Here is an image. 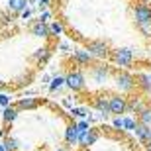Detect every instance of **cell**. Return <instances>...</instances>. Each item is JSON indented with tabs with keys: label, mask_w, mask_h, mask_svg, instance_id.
Wrapping results in <instances>:
<instances>
[{
	"label": "cell",
	"mask_w": 151,
	"mask_h": 151,
	"mask_svg": "<svg viewBox=\"0 0 151 151\" xmlns=\"http://www.w3.org/2000/svg\"><path fill=\"white\" fill-rule=\"evenodd\" d=\"M61 86H65V77H53L51 78V84H49L51 90H59Z\"/></svg>",
	"instance_id": "obj_22"
},
{
	"label": "cell",
	"mask_w": 151,
	"mask_h": 151,
	"mask_svg": "<svg viewBox=\"0 0 151 151\" xmlns=\"http://www.w3.org/2000/svg\"><path fill=\"white\" fill-rule=\"evenodd\" d=\"M2 88H4V83H2V81H0V90H2Z\"/></svg>",
	"instance_id": "obj_34"
},
{
	"label": "cell",
	"mask_w": 151,
	"mask_h": 151,
	"mask_svg": "<svg viewBox=\"0 0 151 151\" xmlns=\"http://www.w3.org/2000/svg\"><path fill=\"white\" fill-rule=\"evenodd\" d=\"M73 59L78 63V65H90V63H92V55H90L88 51H84V49H78V51H75Z\"/></svg>",
	"instance_id": "obj_14"
},
{
	"label": "cell",
	"mask_w": 151,
	"mask_h": 151,
	"mask_svg": "<svg viewBox=\"0 0 151 151\" xmlns=\"http://www.w3.org/2000/svg\"><path fill=\"white\" fill-rule=\"evenodd\" d=\"M39 106V98H34V96H26V98H20L16 104L18 110H34V108Z\"/></svg>",
	"instance_id": "obj_11"
},
{
	"label": "cell",
	"mask_w": 151,
	"mask_h": 151,
	"mask_svg": "<svg viewBox=\"0 0 151 151\" xmlns=\"http://www.w3.org/2000/svg\"><path fill=\"white\" fill-rule=\"evenodd\" d=\"M28 4H29L28 0H8V6L12 12H24Z\"/></svg>",
	"instance_id": "obj_19"
},
{
	"label": "cell",
	"mask_w": 151,
	"mask_h": 151,
	"mask_svg": "<svg viewBox=\"0 0 151 151\" xmlns=\"http://www.w3.org/2000/svg\"><path fill=\"white\" fill-rule=\"evenodd\" d=\"M112 126H114L116 129H124V118H122V116H120V118H114Z\"/></svg>",
	"instance_id": "obj_28"
},
{
	"label": "cell",
	"mask_w": 151,
	"mask_h": 151,
	"mask_svg": "<svg viewBox=\"0 0 151 151\" xmlns=\"http://www.w3.org/2000/svg\"><path fill=\"white\" fill-rule=\"evenodd\" d=\"M86 51H88L92 57H106L110 49H108V43H104V41H90Z\"/></svg>",
	"instance_id": "obj_8"
},
{
	"label": "cell",
	"mask_w": 151,
	"mask_h": 151,
	"mask_svg": "<svg viewBox=\"0 0 151 151\" xmlns=\"http://www.w3.org/2000/svg\"><path fill=\"white\" fill-rule=\"evenodd\" d=\"M139 124H145L151 128V106H145L139 112Z\"/></svg>",
	"instance_id": "obj_20"
},
{
	"label": "cell",
	"mask_w": 151,
	"mask_h": 151,
	"mask_svg": "<svg viewBox=\"0 0 151 151\" xmlns=\"http://www.w3.org/2000/svg\"><path fill=\"white\" fill-rule=\"evenodd\" d=\"M2 145H4L6 151H18V149H20V141H18L16 137H12V135H6Z\"/></svg>",
	"instance_id": "obj_18"
},
{
	"label": "cell",
	"mask_w": 151,
	"mask_h": 151,
	"mask_svg": "<svg viewBox=\"0 0 151 151\" xmlns=\"http://www.w3.org/2000/svg\"><path fill=\"white\" fill-rule=\"evenodd\" d=\"M32 34H34L35 37H47V35H49V26L37 20V22L32 24Z\"/></svg>",
	"instance_id": "obj_13"
},
{
	"label": "cell",
	"mask_w": 151,
	"mask_h": 151,
	"mask_svg": "<svg viewBox=\"0 0 151 151\" xmlns=\"http://www.w3.org/2000/svg\"><path fill=\"white\" fill-rule=\"evenodd\" d=\"M143 108H145V104H143V100H141V98H137V96H135V98H132V100H128V110H129V112H134V114H137V116H139V112L143 110Z\"/></svg>",
	"instance_id": "obj_17"
},
{
	"label": "cell",
	"mask_w": 151,
	"mask_h": 151,
	"mask_svg": "<svg viewBox=\"0 0 151 151\" xmlns=\"http://www.w3.org/2000/svg\"><path fill=\"white\" fill-rule=\"evenodd\" d=\"M77 129H78V135H81V134H84V132L90 129V124L86 120H81V122H77Z\"/></svg>",
	"instance_id": "obj_24"
},
{
	"label": "cell",
	"mask_w": 151,
	"mask_h": 151,
	"mask_svg": "<svg viewBox=\"0 0 151 151\" xmlns=\"http://www.w3.org/2000/svg\"><path fill=\"white\" fill-rule=\"evenodd\" d=\"M71 114L77 118H84V116H88V110L86 108H71Z\"/></svg>",
	"instance_id": "obj_26"
},
{
	"label": "cell",
	"mask_w": 151,
	"mask_h": 151,
	"mask_svg": "<svg viewBox=\"0 0 151 151\" xmlns=\"http://www.w3.org/2000/svg\"><path fill=\"white\" fill-rule=\"evenodd\" d=\"M134 18H135V24H137V26L151 22V8L147 4L135 6V8H134Z\"/></svg>",
	"instance_id": "obj_7"
},
{
	"label": "cell",
	"mask_w": 151,
	"mask_h": 151,
	"mask_svg": "<svg viewBox=\"0 0 151 151\" xmlns=\"http://www.w3.org/2000/svg\"><path fill=\"white\" fill-rule=\"evenodd\" d=\"M108 108L110 114H116V118H120V114L128 112V98H124L122 94H114L108 98Z\"/></svg>",
	"instance_id": "obj_1"
},
{
	"label": "cell",
	"mask_w": 151,
	"mask_h": 151,
	"mask_svg": "<svg viewBox=\"0 0 151 151\" xmlns=\"http://www.w3.org/2000/svg\"><path fill=\"white\" fill-rule=\"evenodd\" d=\"M98 137H100V134H98L96 129L90 128L88 132H84V134L78 135V143H77V145H78V147H83V149H88L90 145H94L96 141H98Z\"/></svg>",
	"instance_id": "obj_6"
},
{
	"label": "cell",
	"mask_w": 151,
	"mask_h": 151,
	"mask_svg": "<svg viewBox=\"0 0 151 151\" xmlns=\"http://www.w3.org/2000/svg\"><path fill=\"white\" fill-rule=\"evenodd\" d=\"M0 106H10V98H8V96L4 94V92H0Z\"/></svg>",
	"instance_id": "obj_29"
},
{
	"label": "cell",
	"mask_w": 151,
	"mask_h": 151,
	"mask_svg": "<svg viewBox=\"0 0 151 151\" xmlns=\"http://www.w3.org/2000/svg\"><path fill=\"white\" fill-rule=\"evenodd\" d=\"M2 114H4V116H2V118H4V122L6 124H12V122H16V118H18V114H20V110H18L16 106H12V104H10V106L4 108V112H2Z\"/></svg>",
	"instance_id": "obj_16"
},
{
	"label": "cell",
	"mask_w": 151,
	"mask_h": 151,
	"mask_svg": "<svg viewBox=\"0 0 151 151\" xmlns=\"http://www.w3.org/2000/svg\"><path fill=\"white\" fill-rule=\"evenodd\" d=\"M139 28V32L143 35H147V37H151V22H147V24H141V26H137Z\"/></svg>",
	"instance_id": "obj_27"
},
{
	"label": "cell",
	"mask_w": 151,
	"mask_h": 151,
	"mask_svg": "<svg viewBox=\"0 0 151 151\" xmlns=\"http://www.w3.org/2000/svg\"><path fill=\"white\" fill-rule=\"evenodd\" d=\"M61 32H63V26H61L59 22H53V24L49 26V35H51V34H53V35H59Z\"/></svg>",
	"instance_id": "obj_25"
},
{
	"label": "cell",
	"mask_w": 151,
	"mask_h": 151,
	"mask_svg": "<svg viewBox=\"0 0 151 151\" xmlns=\"http://www.w3.org/2000/svg\"><path fill=\"white\" fill-rule=\"evenodd\" d=\"M137 122H135L134 118H124V129H128V132H134Z\"/></svg>",
	"instance_id": "obj_23"
},
{
	"label": "cell",
	"mask_w": 151,
	"mask_h": 151,
	"mask_svg": "<svg viewBox=\"0 0 151 151\" xmlns=\"http://www.w3.org/2000/svg\"><path fill=\"white\" fill-rule=\"evenodd\" d=\"M29 14H32V12H29V10H24V12H22V18H24V20H26V18H29Z\"/></svg>",
	"instance_id": "obj_32"
},
{
	"label": "cell",
	"mask_w": 151,
	"mask_h": 151,
	"mask_svg": "<svg viewBox=\"0 0 151 151\" xmlns=\"http://www.w3.org/2000/svg\"><path fill=\"white\" fill-rule=\"evenodd\" d=\"M65 84L71 90H83L84 88V75L81 71H73L65 77Z\"/></svg>",
	"instance_id": "obj_5"
},
{
	"label": "cell",
	"mask_w": 151,
	"mask_h": 151,
	"mask_svg": "<svg viewBox=\"0 0 151 151\" xmlns=\"http://www.w3.org/2000/svg\"><path fill=\"white\" fill-rule=\"evenodd\" d=\"M108 77H110L108 67H104V65H94V67H92V78H94V83H98V84L106 83Z\"/></svg>",
	"instance_id": "obj_10"
},
{
	"label": "cell",
	"mask_w": 151,
	"mask_h": 151,
	"mask_svg": "<svg viewBox=\"0 0 151 151\" xmlns=\"http://www.w3.org/2000/svg\"><path fill=\"white\" fill-rule=\"evenodd\" d=\"M65 141L69 145H77L78 143V129H77V124H69L67 129H65Z\"/></svg>",
	"instance_id": "obj_12"
},
{
	"label": "cell",
	"mask_w": 151,
	"mask_h": 151,
	"mask_svg": "<svg viewBox=\"0 0 151 151\" xmlns=\"http://www.w3.org/2000/svg\"><path fill=\"white\" fill-rule=\"evenodd\" d=\"M135 86L141 88L145 94H151V75L149 73H137L135 75Z\"/></svg>",
	"instance_id": "obj_9"
},
{
	"label": "cell",
	"mask_w": 151,
	"mask_h": 151,
	"mask_svg": "<svg viewBox=\"0 0 151 151\" xmlns=\"http://www.w3.org/2000/svg\"><path fill=\"white\" fill-rule=\"evenodd\" d=\"M55 151H69V149H65V147H59V149H55Z\"/></svg>",
	"instance_id": "obj_33"
},
{
	"label": "cell",
	"mask_w": 151,
	"mask_h": 151,
	"mask_svg": "<svg viewBox=\"0 0 151 151\" xmlns=\"http://www.w3.org/2000/svg\"><path fill=\"white\" fill-rule=\"evenodd\" d=\"M47 57H49V49H47V47H39L34 53V59H37V61H45Z\"/></svg>",
	"instance_id": "obj_21"
},
{
	"label": "cell",
	"mask_w": 151,
	"mask_h": 151,
	"mask_svg": "<svg viewBox=\"0 0 151 151\" xmlns=\"http://www.w3.org/2000/svg\"><path fill=\"white\" fill-rule=\"evenodd\" d=\"M116 86H118V90H122V92H129V90H134V86H135L134 75H129V73H118L116 75Z\"/></svg>",
	"instance_id": "obj_4"
},
{
	"label": "cell",
	"mask_w": 151,
	"mask_h": 151,
	"mask_svg": "<svg viewBox=\"0 0 151 151\" xmlns=\"http://www.w3.org/2000/svg\"><path fill=\"white\" fill-rule=\"evenodd\" d=\"M34 4H39V6H47V0H32Z\"/></svg>",
	"instance_id": "obj_31"
},
{
	"label": "cell",
	"mask_w": 151,
	"mask_h": 151,
	"mask_svg": "<svg viewBox=\"0 0 151 151\" xmlns=\"http://www.w3.org/2000/svg\"><path fill=\"white\" fill-rule=\"evenodd\" d=\"M145 151H151V147H147V149H145Z\"/></svg>",
	"instance_id": "obj_36"
},
{
	"label": "cell",
	"mask_w": 151,
	"mask_h": 151,
	"mask_svg": "<svg viewBox=\"0 0 151 151\" xmlns=\"http://www.w3.org/2000/svg\"><path fill=\"white\" fill-rule=\"evenodd\" d=\"M47 20H49V12H47V10H45V12H41V16H39V22H47Z\"/></svg>",
	"instance_id": "obj_30"
},
{
	"label": "cell",
	"mask_w": 151,
	"mask_h": 151,
	"mask_svg": "<svg viewBox=\"0 0 151 151\" xmlns=\"http://www.w3.org/2000/svg\"><path fill=\"white\" fill-rule=\"evenodd\" d=\"M0 151H6V149H4V145H2V143H0Z\"/></svg>",
	"instance_id": "obj_35"
},
{
	"label": "cell",
	"mask_w": 151,
	"mask_h": 151,
	"mask_svg": "<svg viewBox=\"0 0 151 151\" xmlns=\"http://www.w3.org/2000/svg\"><path fill=\"white\" fill-rule=\"evenodd\" d=\"M94 108L100 112V116H104V118L110 114V108H108V98H104V96L94 98Z\"/></svg>",
	"instance_id": "obj_15"
},
{
	"label": "cell",
	"mask_w": 151,
	"mask_h": 151,
	"mask_svg": "<svg viewBox=\"0 0 151 151\" xmlns=\"http://www.w3.org/2000/svg\"><path fill=\"white\" fill-rule=\"evenodd\" d=\"M112 61L120 67H129L132 61H134V53L128 47H118V49L112 51Z\"/></svg>",
	"instance_id": "obj_2"
},
{
	"label": "cell",
	"mask_w": 151,
	"mask_h": 151,
	"mask_svg": "<svg viewBox=\"0 0 151 151\" xmlns=\"http://www.w3.org/2000/svg\"><path fill=\"white\" fill-rule=\"evenodd\" d=\"M134 134H135V137H137V141H139L145 149H147V147H151V128H149V126L137 122V126H135V129H134Z\"/></svg>",
	"instance_id": "obj_3"
}]
</instances>
